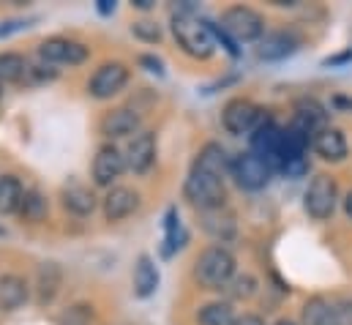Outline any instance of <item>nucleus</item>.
<instances>
[{
  "label": "nucleus",
  "instance_id": "nucleus-1",
  "mask_svg": "<svg viewBox=\"0 0 352 325\" xmlns=\"http://www.w3.org/2000/svg\"><path fill=\"white\" fill-rule=\"evenodd\" d=\"M227 175H230V156L219 143H205L194 156L191 169L183 183V197L197 208H216L227 205Z\"/></svg>",
  "mask_w": 352,
  "mask_h": 325
},
{
  "label": "nucleus",
  "instance_id": "nucleus-2",
  "mask_svg": "<svg viewBox=\"0 0 352 325\" xmlns=\"http://www.w3.org/2000/svg\"><path fill=\"white\" fill-rule=\"evenodd\" d=\"M170 30H173V39L180 47V52H186L188 58H194V61L213 58V52H216L213 33H210L208 22L194 14V3L191 0L177 3V8H173Z\"/></svg>",
  "mask_w": 352,
  "mask_h": 325
},
{
  "label": "nucleus",
  "instance_id": "nucleus-3",
  "mask_svg": "<svg viewBox=\"0 0 352 325\" xmlns=\"http://www.w3.org/2000/svg\"><path fill=\"white\" fill-rule=\"evenodd\" d=\"M235 254L227 246L213 244L194 260V282L202 290H227V284L235 279Z\"/></svg>",
  "mask_w": 352,
  "mask_h": 325
},
{
  "label": "nucleus",
  "instance_id": "nucleus-4",
  "mask_svg": "<svg viewBox=\"0 0 352 325\" xmlns=\"http://www.w3.org/2000/svg\"><path fill=\"white\" fill-rule=\"evenodd\" d=\"M339 205V183L333 175L328 172H317L309 186H306V194H303V208L306 213L314 219V222H325L333 216Z\"/></svg>",
  "mask_w": 352,
  "mask_h": 325
},
{
  "label": "nucleus",
  "instance_id": "nucleus-5",
  "mask_svg": "<svg viewBox=\"0 0 352 325\" xmlns=\"http://www.w3.org/2000/svg\"><path fill=\"white\" fill-rule=\"evenodd\" d=\"M221 30L235 44H252L265 36V17L252 6H230L221 14Z\"/></svg>",
  "mask_w": 352,
  "mask_h": 325
},
{
  "label": "nucleus",
  "instance_id": "nucleus-6",
  "mask_svg": "<svg viewBox=\"0 0 352 325\" xmlns=\"http://www.w3.org/2000/svg\"><path fill=\"white\" fill-rule=\"evenodd\" d=\"M263 120H265L263 109L252 98H243V96L230 98L224 104V109H221V126H224L227 134H235V137H241V134H249L252 137V132Z\"/></svg>",
  "mask_w": 352,
  "mask_h": 325
},
{
  "label": "nucleus",
  "instance_id": "nucleus-7",
  "mask_svg": "<svg viewBox=\"0 0 352 325\" xmlns=\"http://www.w3.org/2000/svg\"><path fill=\"white\" fill-rule=\"evenodd\" d=\"M90 58V50L82 41L66 39V36H50L38 44V61L50 63V66H82Z\"/></svg>",
  "mask_w": 352,
  "mask_h": 325
},
{
  "label": "nucleus",
  "instance_id": "nucleus-8",
  "mask_svg": "<svg viewBox=\"0 0 352 325\" xmlns=\"http://www.w3.org/2000/svg\"><path fill=\"white\" fill-rule=\"evenodd\" d=\"M123 172H126V156H123V151L115 143L98 145V151L93 156V164H90V180H93V186L109 191L112 186H118V178Z\"/></svg>",
  "mask_w": 352,
  "mask_h": 325
},
{
  "label": "nucleus",
  "instance_id": "nucleus-9",
  "mask_svg": "<svg viewBox=\"0 0 352 325\" xmlns=\"http://www.w3.org/2000/svg\"><path fill=\"white\" fill-rule=\"evenodd\" d=\"M131 80V69L123 63V61H107L101 63L93 77L88 82V93L90 98H98V101H107L112 96H118L120 90H126V85Z\"/></svg>",
  "mask_w": 352,
  "mask_h": 325
},
{
  "label": "nucleus",
  "instance_id": "nucleus-10",
  "mask_svg": "<svg viewBox=\"0 0 352 325\" xmlns=\"http://www.w3.org/2000/svg\"><path fill=\"white\" fill-rule=\"evenodd\" d=\"M142 132V112L134 109V107H112L101 115L98 120V134L107 140V143H115V140H131L134 134Z\"/></svg>",
  "mask_w": 352,
  "mask_h": 325
},
{
  "label": "nucleus",
  "instance_id": "nucleus-11",
  "mask_svg": "<svg viewBox=\"0 0 352 325\" xmlns=\"http://www.w3.org/2000/svg\"><path fill=\"white\" fill-rule=\"evenodd\" d=\"M230 175L235 178V183L246 191H260L270 183V175H273V167L267 162H263L257 154L246 151V154H238L235 159H230Z\"/></svg>",
  "mask_w": 352,
  "mask_h": 325
},
{
  "label": "nucleus",
  "instance_id": "nucleus-12",
  "mask_svg": "<svg viewBox=\"0 0 352 325\" xmlns=\"http://www.w3.org/2000/svg\"><path fill=\"white\" fill-rule=\"evenodd\" d=\"M126 156V169L134 172V175H148L151 167L156 164V156H159V137L156 132L151 129H142L140 134H134L123 151Z\"/></svg>",
  "mask_w": 352,
  "mask_h": 325
},
{
  "label": "nucleus",
  "instance_id": "nucleus-13",
  "mask_svg": "<svg viewBox=\"0 0 352 325\" xmlns=\"http://www.w3.org/2000/svg\"><path fill=\"white\" fill-rule=\"evenodd\" d=\"M140 191L131 189V186H112L104 197H101V213H104V222L115 224V222H123L129 219L131 213L140 211Z\"/></svg>",
  "mask_w": 352,
  "mask_h": 325
},
{
  "label": "nucleus",
  "instance_id": "nucleus-14",
  "mask_svg": "<svg viewBox=\"0 0 352 325\" xmlns=\"http://www.w3.org/2000/svg\"><path fill=\"white\" fill-rule=\"evenodd\" d=\"M249 151L270 164L273 172L278 169V164H281V126L270 115H265L263 123L252 132V148Z\"/></svg>",
  "mask_w": 352,
  "mask_h": 325
},
{
  "label": "nucleus",
  "instance_id": "nucleus-15",
  "mask_svg": "<svg viewBox=\"0 0 352 325\" xmlns=\"http://www.w3.org/2000/svg\"><path fill=\"white\" fill-rule=\"evenodd\" d=\"M197 219H199V227L205 230V235H210L213 241H219L221 246L238 235V216L227 205L197 211Z\"/></svg>",
  "mask_w": 352,
  "mask_h": 325
},
{
  "label": "nucleus",
  "instance_id": "nucleus-16",
  "mask_svg": "<svg viewBox=\"0 0 352 325\" xmlns=\"http://www.w3.org/2000/svg\"><path fill=\"white\" fill-rule=\"evenodd\" d=\"M292 126H298L300 132H306V134L314 140V137H317L322 129H328L331 123H328V112H325V107H322L317 98L303 96V98H298V101H295Z\"/></svg>",
  "mask_w": 352,
  "mask_h": 325
},
{
  "label": "nucleus",
  "instance_id": "nucleus-17",
  "mask_svg": "<svg viewBox=\"0 0 352 325\" xmlns=\"http://www.w3.org/2000/svg\"><path fill=\"white\" fill-rule=\"evenodd\" d=\"M300 47V36L289 28H281V30H273V33H265L260 39V47H257V55L263 61H284L289 58L295 50Z\"/></svg>",
  "mask_w": 352,
  "mask_h": 325
},
{
  "label": "nucleus",
  "instance_id": "nucleus-18",
  "mask_svg": "<svg viewBox=\"0 0 352 325\" xmlns=\"http://www.w3.org/2000/svg\"><path fill=\"white\" fill-rule=\"evenodd\" d=\"M60 202H63V208L69 211V213H74V216H80V219H85L90 216L96 208H98V197H96V191L85 186V183H80V180H69V183H63V189H60Z\"/></svg>",
  "mask_w": 352,
  "mask_h": 325
},
{
  "label": "nucleus",
  "instance_id": "nucleus-19",
  "mask_svg": "<svg viewBox=\"0 0 352 325\" xmlns=\"http://www.w3.org/2000/svg\"><path fill=\"white\" fill-rule=\"evenodd\" d=\"M60 287H63V268H60L58 262H41V265L36 268V287H33L36 304H38L41 309L50 306V304L58 298Z\"/></svg>",
  "mask_w": 352,
  "mask_h": 325
},
{
  "label": "nucleus",
  "instance_id": "nucleus-20",
  "mask_svg": "<svg viewBox=\"0 0 352 325\" xmlns=\"http://www.w3.org/2000/svg\"><path fill=\"white\" fill-rule=\"evenodd\" d=\"M311 148H314V154L322 159V162H344L347 159V154H350V145H347V137H344V132L342 129H336V126H328V129H322L314 140H311Z\"/></svg>",
  "mask_w": 352,
  "mask_h": 325
},
{
  "label": "nucleus",
  "instance_id": "nucleus-21",
  "mask_svg": "<svg viewBox=\"0 0 352 325\" xmlns=\"http://www.w3.org/2000/svg\"><path fill=\"white\" fill-rule=\"evenodd\" d=\"M30 282L19 273L0 276V312H16L30 301Z\"/></svg>",
  "mask_w": 352,
  "mask_h": 325
},
{
  "label": "nucleus",
  "instance_id": "nucleus-22",
  "mask_svg": "<svg viewBox=\"0 0 352 325\" xmlns=\"http://www.w3.org/2000/svg\"><path fill=\"white\" fill-rule=\"evenodd\" d=\"M131 282H134V295H137V298H151V295L159 290L162 273H159V265L153 262L151 254H140V257H137Z\"/></svg>",
  "mask_w": 352,
  "mask_h": 325
},
{
  "label": "nucleus",
  "instance_id": "nucleus-23",
  "mask_svg": "<svg viewBox=\"0 0 352 325\" xmlns=\"http://www.w3.org/2000/svg\"><path fill=\"white\" fill-rule=\"evenodd\" d=\"M25 186L16 175H0V216H14L19 213V205L25 200Z\"/></svg>",
  "mask_w": 352,
  "mask_h": 325
},
{
  "label": "nucleus",
  "instance_id": "nucleus-24",
  "mask_svg": "<svg viewBox=\"0 0 352 325\" xmlns=\"http://www.w3.org/2000/svg\"><path fill=\"white\" fill-rule=\"evenodd\" d=\"M16 216H19L25 224H41V222L50 216V200H47V194H44L41 189H28Z\"/></svg>",
  "mask_w": 352,
  "mask_h": 325
},
{
  "label": "nucleus",
  "instance_id": "nucleus-25",
  "mask_svg": "<svg viewBox=\"0 0 352 325\" xmlns=\"http://www.w3.org/2000/svg\"><path fill=\"white\" fill-rule=\"evenodd\" d=\"M199 325H238V315L230 301H210L197 312Z\"/></svg>",
  "mask_w": 352,
  "mask_h": 325
},
{
  "label": "nucleus",
  "instance_id": "nucleus-26",
  "mask_svg": "<svg viewBox=\"0 0 352 325\" xmlns=\"http://www.w3.org/2000/svg\"><path fill=\"white\" fill-rule=\"evenodd\" d=\"M28 63L22 52H0V85H22Z\"/></svg>",
  "mask_w": 352,
  "mask_h": 325
},
{
  "label": "nucleus",
  "instance_id": "nucleus-27",
  "mask_svg": "<svg viewBox=\"0 0 352 325\" xmlns=\"http://www.w3.org/2000/svg\"><path fill=\"white\" fill-rule=\"evenodd\" d=\"M186 246V230L180 224V216H177L175 208L167 211L164 216V257H173L177 249Z\"/></svg>",
  "mask_w": 352,
  "mask_h": 325
},
{
  "label": "nucleus",
  "instance_id": "nucleus-28",
  "mask_svg": "<svg viewBox=\"0 0 352 325\" xmlns=\"http://www.w3.org/2000/svg\"><path fill=\"white\" fill-rule=\"evenodd\" d=\"M93 320H96V309H93V304L77 301V304L66 306V309L58 315L55 325H93Z\"/></svg>",
  "mask_w": 352,
  "mask_h": 325
},
{
  "label": "nucleus",
  "instance_id": "nucleus-29",
  "mask_svg": "<svg viewBox=\"0 0 352 325\" xmlns=\"http://www.w3.org/2000/svg\"><path fill=\"white\" fill-rule=\"evenodd\" d=\"M331 312H333V306H331L322 295H314V298H309V301L303 304V309H300V325L325 323V320L331 317Z\"/></svg>",
  "mask_w": 352,
  "mask_h": 325
},
{
  "label": "nucleus",
  "instance_id": "nucleus-30",
  "mask_svg": "<svg viewBox=\"0 0 352 325\" xmlns=\"http://www.w3.org/2000/svg\"><path fill=\"white\" fill-rule=\"evenodd\" d=\"M257 290H260V282L252 273H235V279L227 284V295L232 301H249L257 295Z\"/></svg>",
  "mask_w": 352,
  "mask_h": 325
},
{
  "label": "nucleus",
  "instance_id": "nucleus-31",
  "mask_svg": "<svg viewBox=\"0 0 352 325\" xmlns=\"http://www.w3.org/2000/svg\"><path fill=\"white\" fill-rule=\"evenodd\" d=\"M58 74L60 72L55 66H50L44 61H36V63H28V72L22 77V85L25 87H38V85H47V82L58 80Z\"/></svg>",
  "mask_w": 352,
  "mask_h": 325
},
{
  "label": "nucleus",
  "instance_id": "nucleus-32",
  "mask_svg": "<svg viewBox=\"0 0 352 325\" xmlns=\"http://www.w3.org/2000/svg\"><path fill=\"white\" fill-rule=\"evenodd\" d=\"M131 33H134V39H140V41H145V44H159L162 36H164L162 25H159L156 19H148V17L131 22Z\"/></svg>",
  "mask_w": 352,
  "mask_h": 325
},
{
  "label": "nucleus",
  "instance_id": "nucleus-33",
  "mask_svg": "<svg viewBox=\"0 0 352 325\" xmlns=\"http://www.w3.org/2000/svg\"><path fill=\"white\" fill-rule=\"evenodd\" d=\"M331 306H333V320H336V325H352V298H342V301H336Z\"/></svg>",
  "mask_w": 352,
  "mask_h": 325
},
{
  "label": "nucleus",
  "instance_id": "nucleus-34",
  "mask_svg": "<svg viewBox=\"0 0 352 325\" xmlns=\"http://www.w3.org/2000/svg\"><path fill=\"white\" fill-rule=\"evenodd\" d=\"M140 63H142V66H148V72H153V74H164L162 61H159V58H153V55H140Z\"/></svg>",
  "mask_w": 352,
  "mask_h": 325
},
{
  "label": "nucleus",
  "instance_id": "nucleus-35",
  "mask_svg": "<svg viewBox=\"0 0 352 325\" xmlns=\"http://www.w3.org/2000/svg\"><path fill=\"white\" fill-rule=\"evenodd\" d=\"M238 325H265V320L260 315H243V317H238Z\"/></svg>",
  "mask_w": 352,
  "mask_h": 325
},
{
  "label": "nucleus",
  "instance_id": "nucleus-36",
  "mask_svg": "<svg viewBox=\"0 0 352 325\" xmlns=\"http://www.w3.org/2000/svg\"><path fill=\"white\" fill-rule=\"evenodd\" d=\"M131 6L140 8V11H153L156 8V0H131Z\"/></svg>",
  "mask_w": 352,
  "mask_h": 325
},
{
  "label": "nucleus",
  "instance_id": "nucleus-37",
  "mask_svg": "<svg viewBox=\"0 0 352 325\" xmlns=\"http://www.w3.org/2000/svg\"><path fill=\"white\" fill-rule=\"evenodd\" d=\"M96 8H98V14H112V11H115V3H112V0H98Z\"/></svg>",
  "mask_w": 352,
  "mask_h": 325
},
{
  "label": "nucleus",
  "instance_id": "nucleus-38",
  "mask_svg": "<svg viewBox=\"0 0 352 325\" xmlns=\"http://www.w3.org/2000/svg\"><path fill=\"white\" fill-rule=\"evenodd\" d=\"M352 58V50L350 52H344V55H336V58H328L325 61V66H336V63H344V61H350Z\"/></svg>",
  "mask_w": 352,
  "mask_h": 325
},
{
  "label": "nucleus",
  "instance_id": "nucleus-39",
  "mask_svg": "<svg viewBox=\"0 0 352 325\" xmlns=\"http://www.w3.org/2000/svg\"><path fill=\"white\" fill-rule=\"evenodd\" d=\"M342 202H344V213H347V219L352 222V191H347V197H344Z\"/></svg>",
  "mask_w": 352,
  "mask_h": 325
},
{
  "label": "nucleus",
  "instance_id": "nucleus-40",
  "mask_svg": "<svg viewBox=\"0 0 352 325\" xmlns=\"http://www.w3.org/2000/svg\"><path fill=\"white\" fill-rule=\"evenodd\" d=\"M333 104H339V107H347V109H352V98H344V96H336V98H333Z\"/></svg>",
  "mask_w": 352,
  "mask_h": 325
},
{
  "label": "nucleus",
  "instance_id": "nucleus-41",
  "mask_svg": "<svg viewBox=\"0 0 352 325\" xmlns=\"http://www.w3.org/2000/svg\"><path fill=\"white\" fill-rule=\"evenodd\" d=\"M276 325H300V323H295V320H289V317H281Z\"/></svg>",
  "mask_w": 352,
  "mask_h": 325
},
{
  "label": "nucleus",
  "instance_id": "nucleus-42",
  "mask_svg": "<svg viewBox=\"0 0 352 325\" xmlns=\"http://www.w3.org/2000/svg\"><path fill=\"white\" fill-rule=\"evenodd\" d=\"M320 325H336V320H333V312H331V317H328L325 323H320Z\"/></svg>",
  "mask_w": 352,
  "mask_h": 325
},
{
  "label": "nucleus",
  "instance_id": "nucleus-43",
  "mask_svg": "<svg viewBox=\"0 0 352 325\" xmlns=\"http://www.w3.org/2000/svg\"><path fill=\"white\" fill-rule=\"evenodd\" d=\"M0 93H3V85H0Z\"/></svg>",
  "mask_w": 352,
  "mask_h": 325
}]
</instances>
